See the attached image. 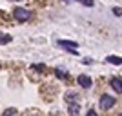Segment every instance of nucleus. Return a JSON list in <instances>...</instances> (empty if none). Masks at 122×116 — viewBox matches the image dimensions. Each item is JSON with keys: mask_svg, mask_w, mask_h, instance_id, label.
Segmentation results:
<instances>
[{"mask_svg": "<svg viewBox=\"0 0 122 116\" xmlns=\"http://www.w3.org/2000/svg\"><path fill=\"white\" fill-rule=\"evenodd\" d=\"M66 102H67V111L71 116H78L80 114V102L76 100L75 93H67L66 94Z\"/></svg>", "mask_w": 122, "mask_h": 116, "instance_id": "nucleus-1", "label": "nucleus"}, {"mask_svg": "<svg viewBox=\"0 0 122 116\" xmlns=\"http://www.w3.org/2000/svg\"><path fill=\"white\" fill-rule=\"evenodd\" d=\"M13 16H15L18 22H27L31 18V11L24 9V7H15V9H13Z\"/></svg>", "mask_w": 122, "mask_h": 116, "instance_id": "nucleus-2", "label": "nucleus"}, {"mask_svg": "<svg viewBox=\"0 0 122 116\" xmlns=\"http://www.w3.org/2000/svg\"><path fill=\"white\" fill-rule=\"evenodd\" d=\"M115 102H117V100H115L113 96L102 94V96H100V109H102V111H109V109L115 105Z\"/></svg>", "mask_w": 122, "mask_h": 116, "instance_id": "nucleus-3", "label": "nucleus"}, {"mask_svg": "<svg viewBox=\"0 0 122 116\" xmlns=\"http://www.w3.org/2000/svg\"><path fill=\"white\" fill-rule=\"evenodd\" d=\"M109 85L113 87V91H115V93H118V94L122 93V80L118 78V76H113L111 80H109Z\"/></svg>", "mask_w": 122, "mask_h": 116, "instance_id": "nucleus-4", "label": "nucleus"}, {"mask_svg": "<svg viewBox=\"0 0 122 116\" xmlns=\"http://www.w3.org/2000/svg\"><path fill=\"white\" fill-rule=\"evenodd\" d=\"M58 46H60V47H66V49H69L71 53H75L76 47H78V44H76V42H71V40H58Z\"/></svg>", "mask_w": 122, "mask_h": 116, "instance_id": "nucleus-5", "label": "nucleus"}, {"mask_svg": "<svg viewBox=\"0 0 122 116\" xmlns=\"http://www.w3.org/2000/svg\"><path fill=\"white\" fill-rule=\"evenodd\" d=\"M76 82H78V85L80 87H86V89H89V87H91V78H89V76L87 74H80L78 76V78H76Z\"/></svg>", "mask_w": 122, "mask_h": 116, "instance_id": "nucleus-6", "label": "nucleus"}, {"mask_svg": "<svg viewBox=\"0 0 122 116\" xmlns=\"http://www.w3.org/2000/svg\"><path fill=\"white\" fill-rule=\"evenodd\" d=\"M107 62H109V64H113V65H122V58L120 56H115V55H109L106 58Z\"/></svg>", "mask_w": 122, "mask_h": 116, "instance_id": "nucleus-7", "label": "nucleus"}, {"mask_svg": "<svg viewBox=\"0 0 122 116\" xmlns=\"http://www.w3.org/2000/svg\"><path fill=\"white\" fill-rule=\"evenodd\" d=\"M55 74H56V78H60V80H67V73L64 69H60V67L55 69Z\"/></svg>", "mask_w": 122, "mask_h": 116, "instance_id": "nucleus-8", "label": "nucleus"}, {"mask_svg": "<svg viewBox=\"0 0 122 116\" xmlns=\"http://www.w3.org/2000/svg\"><path fill=\"white\" fill-rule=\"evenodd\" d=\"M13 38H11V35H5V33H0V44L4 46V44H7V42H11Z\"/></svg>", "mask_w": 122, "mask_h": 116, "instance_id": "nucleus-9", "label": "nucleus"}, {"mask_svg": "<svg viewBox=\"0 0 122 116\" xmlns=\"http://www.w3.org/2000/svg\"><path fill=\"white\" fill-rule=\"evenodd\" d=\"M2 116H18V111L13 109V107H9V109H5V111H4V114H2Z\"/></svg>", "mask_w": 122, "mask_h": 116, "instance_id": "nucleus-10", "label": "nucleus"}, {"mask_svg": "<svg viewBox=\"0 0 122 116\" xmlns=\"http://www.w3.org/2000/svg\"><path fill=\"white\" fill-rule=\"evenodd\" d=\"M78 2H80V4H84L86 7H93V5H95V2H93V0H78Z\"/></svg>", "mask_w": 122, "mask_h": 116, "instance_id": "nucleus-11", "label": "nucleus"}, {"mask_svg": "<svg viewBox=\"0 0 122 116\" xmlns=\"http://www.w3.org/2000/svg\"><path fill=\"white\" fill-rule=\"evenodd\" d=\"M113 13H115L117 16H122V9L120 7H113Z\"/></svg>", "mask_w": 122, "mask_h": 116, "instance_id": "nucleus-12", "label": "nucleus"}, {"mask_svg": "<svg viewBox=\"0 0 122 116\" xmlns=\"http://www.w3.org/2000/svg\"><path fill=\"white\" fill-rule=\"evenodd\" d=\"M33 69H35V71H44L46 67L42 65V64H38V65H33Z\"/></svg>", "mask_w": 122, "mask_h": 116, "instance_id": "nucleus-13", "label": "nucleus"}, {"mask_svg": "<svg viewBox=\"0 0 122 116\" xmlns=\"http://www.w3.org/2000/svg\"><path fill=\"white\" fill-rule=\"evenodd\" d=\"M86 116H98V114H97V111H95V109H89Z\"/></svg>", "mask_w": 122, "mask_h": 116, "instance_id": "nucleus-14", "label": "nucleus"}, {"mask_svg": "<svg viewBox=\"0 0 122 116\" xmlns=\"http://www.w3.org/2000/svg\"><path fill=\"white\" fill-rule=\"evenodd\" d=\"M51 116H60V114H51Z\"/></svg>", "mask_w": 122, "mask_h": 116, "instance_id": "nucleus-15", "label": "nucleus"}, {"mask_svg": "<svg viewBox=\"0 0 122 116\" xmlns=\"http://www.w3.org/2000/svg\"><path fill=\"white\" fill-rule=\"evenodd\" d=\"M29 116H38V114H29Z\"/></svg>", "mask_w": 122, "mask_h": 116, "instance_id": "nucleus-16", "label": "nucleus"}, {"mask_svg": "<svg viewBox=\"0 0 122 116\" xmlns=\"http://www.w3.org/2000/svg\"><path fill=\"white\" fill-rule=\"evenodd\" d=\"M118 116H122V114H118Z\"/></svg>", "mask_w": 122, "mask_h": 116, "instance_id": "nucleus-17", "label": "nucleus"}]
</instances>
